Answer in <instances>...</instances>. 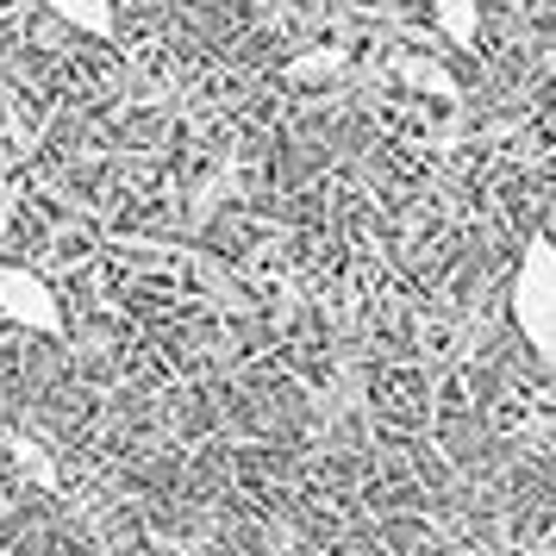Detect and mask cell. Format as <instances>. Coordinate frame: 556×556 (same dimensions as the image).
<instances>
[{"label":"cell","mask_w":556,"mask_h":556,"mask_svg":"<svg viewBox=\"0 0 556 556\" xmlns=\"http://www.w3.org/2000/svg\"><path fill=\"white\" fill-rule=\"evenodd\" d=\"M506 306H513V326L526 338V351L538 356L544 369H556V244H544V238L526 244L519 269H513Z\"/></svg>","instance_id":"obj_1"},{"label":"cell","mask_w":556,"mask_h":556,"mask_svg":"<svg viewBox=\"0 0 556 556\" xmlns=\"http://www.w3.org/2000/svg\"><path fill=\"white\" fill-rule=\"evenodd\" d=\"M431 26L444 45H476L481 38V0H431Z\"/></svg>","instance_id":"obj_3"},{"label":"cell","mask_w":556,"mask_h":556,"mask_svg":"<svg viewBox=\"0 0 556 556\" xmlns=\"http://www.w3.org/2000/svg\"><path fill=\"white\" fill-rule=\"evenodd\" d=\"M0 319L45 338V331L63 326V301H56V288L38 276V269L13 263V269H0Z\"/></svg>","instance_id":"obj_2"},{"label":"cell","mask_w":556,"mask_h":556,"mask_svg":"<svg viewBox=\"0 0 556 556\" xmlns=\"http://www.w3.org/2000/svg\"><path fill=\"white\" fill-rule=\"evenodd\" d=\"M63 26L88 31V38H106L113 31V0H45Z\"/></svg>","instance_id":"obj_4"}]
</instances>
